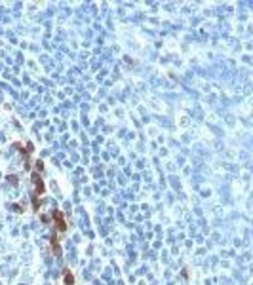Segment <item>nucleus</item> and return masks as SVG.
<instances>
[{
    "label": "nucleus",
    "mask_w": 253,
    "mask_h": 285,
    "mask_svg": "<svg viewBox=\"0 0 253 285\" xmlns=\"http://www.w3.org/2000/svg\"><path fill=\"white\" fill-rule=\"evenodd\" d=\"M32 181V209H38V204H40V196L46 192V186H44V181L38 171H34L31 175Z\"/></svg>",
    "instance_id": "nucleus-1"
},
{
    "label": "nucleus",
    "mask_w": 253,
    "mask_h": 285,
    "mask_svg": "<svg viewBox=\"0 0 253 285\" xmlns=\"http://www.w3.org/2000/svg\"><path fill=\"white\" fill-rule=\"evenodd\" d=\"M51 219H53V226H55L57 232H67L69 224H67V219H65V215L59 211V209H53V211H51Z\"/></svg>",
    "instance_id": "nucleus-2"
},
{
    "label": "nucleus",
    "mask_w": 253,
    "mask_h": 285,
    "mask_svg": "<svg viewBox=\"0 0 253 285\" xmlns=\"http://www.w3.org/2000/svg\"><path fill=\"white\" fill-rule=\"evenodd\" d=\"M63 280H65V285H74V276L70 274L69 270L65 272V277H63Z\"/></svg>",
    "instance_id": "nucleus-3"
},
{
    "label": "nucleus",
    "mask_w": 253,
    "mask_h": 285,
    "mask_svg": "<svg viewBox=\"0 0 253 285\" xmlns=\"http://www.w3.org/2000/svg\"><path fill=\"white\" fill-rule=\"evenodd\" d=\"M6 179H8V182H12V185H17V177L15 175H8Z\"/></svg>",
    "instance_id": "nucleus-4"
},
{
    "label": "nucleus",
    "mask_w": 253,
    "mask_h": 285,
    "mask_svg": "<svg viewBox=\"0 0 253 285\" xmlns=\"http://www.w3.org/2000/svg\"><path fill=\"white\" fill-rule=\"evenodd\" d=\"M34 163H36V171L40 173L42 169H44V162H42V160H38V162H34Z\"/></svg>",
    "instance_id": "nucleus-5"
}]
</instances>
